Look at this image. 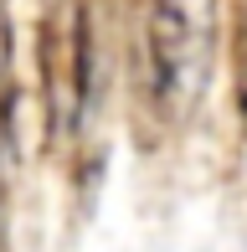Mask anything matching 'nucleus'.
<instances>
[{
    "mask_svg": "<svg viewBox=\"0 0 247 252\" xmlns=\"http://www.w3.org/2000/svg\"><path fill=\"white\" fill-rule=\"evenodd\" d=\"M221 0H129L124 52H129V98L144 139L185 129L201 108L216 62Z\"/></svg>",
    "mask_w": 247,
    "mask_h": 252,
    "instance_id": "1",
    "label": "nucleus"
},
{
    "mask_svg": "<svg viewBox=\"0 0 247 252\" xmlns=\"http://www.w3.org/2000/svg\"><path fill=\"white\" fill-rule=\"evenodd\" d=\"M114 77V0H41V98L47 144L72 165L98 139Z\"/></svg>",
    "mask_w": 247,
    "mask_h": 252,
    "instance_id": "2",
    "label": "nucleus"
},
{
    "mask_svg": "<svg viewBox=\"0 0 247 252\" xmlns=\"http://www.w3.org/2000/svg\"><path fill=\"white\" fill-rule=\"evenodd\" d=\"M16 113H21V72H16V0H0V206L16 180Z\"/></svg>",
    "mask_w": 247,
    "mask_h": 252,
    "instance_id": "3",
    "label": "nucleus"
},
{
    "mask_svg": "<svg viewBox=\"0 0 247 252\" xmlns=\"http://www.w3.org/2000/svg\"><path fill=\"white\" fill-rule=\"evenodd\" d=\"M232 26H227V52H232V93L247 113V0H232Z\"/></svg>",
    "mask_w": 247,
    "mask_h": 252,
    "instance_id": "4",
    "label": "nucleus"
}]
</instances>
